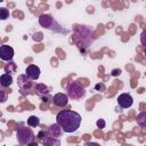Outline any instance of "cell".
<instances>
[{
  "label": "cell",
  "mask_w": 146,
  "mask_h": 146,
  "mask_svg": "<svg viewBox=\"0 0 146 146\" xmlns=\"http://www.w3.org/2000/svg\"><path fill=\"white\" fill-rule=\"evenodd\" d=\"M81 115L71 110H63L56 116V122L62 127L64 132H74L81 124Z\"/></svg>",
  "instance_id": "obj_1"
},
{
  "label": "cell",
  "mask_w": 146,
  "mask_h": 146,
  "mask_svg": "<svg viewBox=\"0 0 146 146\" xmlns=\"http://www.w3.org/2000/svg\"><path fill=\"white\" fill-rule=\"evenodd\" d=\"M16 138L21 145L27 146V145L34 143V132L31 128L19 124L16 129Z\"/></svg>",
  "instance_id": "obj_2"
},
{
  "label": "cell",
  "mask_w": 146,
  "mask_h": 146,
  "mask_svg": "<svg viewBox=\"0 0 146 146\" xmlns=\"http://www.w3.org/2000/svg\"><path fill=\"white\" fill-rule=\"evenodd\" d=\"M39 24L42 27H46V29H49V30H52V31L64 32L60 29V26L57 24V22L52 18V16H50L48 14H42V15L39 16Z\"/></svg>",
  "instance_id": "obj_3"
},
{
  "label": "cell",
  "mask_w": 146,
  "mask_h": 146,
  "mask_svg": "<svg viewBox=\"0 0 146 146\" xmlns=\"http://www.w3.org/2000/svg\"><path fill=\"white\" fill-rule=\"evenodd\" d=\"M67 96L72 99H81L86 96V89L78 82H71L67 88Z\"/></svg>",
  "instance_id": "obj_4"
},
{
  "label": "cell",
  "mask_w": 146,
  "mask_h": 146,
  "mask_svg": "<svg viewBox=\"0 0 146 146\" xmlns=\"http://www.w3.org/2000/svg\"><path fill=\"white\" fill-rule=\"evenodd\" d=\"M33 80H31L26 74H21L18 75V79H17V84H18V88H19V91L22 95H29L32 87H33Z\"/></svg>",
  "instance_id": "obj_5"
},
{
  "label": "cell",
  "mask_w": 146,
  "mask_h": 146,
  "mask_svg": "<svg viewBox=\"0 0 146 146\" xmlns=\"http://www.w3.org/2000/svg\"><path fill=\"white\" fill-rule=\"evenodd\" d=\"M14 57V49L8 44H2L0 47V58L6 62H11Z\"/></svg>",
  "instance_id": "obj_6"
},
{
  "label": "cell",
  "mask_w": 146,
  "mask_h": 146,
  "mask_svg": "<svg viewBox=\"0 0 146 146\" xmlns=\"http://www.w3.org/2000/svg\"><path fill=\"white\" fill-rule=\"evenodd\" d=\"M133 103V98L131 97L130 94H121L117 97V104L121 108H129Z\"/></svg>",
  "instance_id": "obj_7"
},
{
  "label": "cell",
  "mask_w": 146,
  "mask_h": 146,
  "mask_svg": "<svg viewBox=\"0 0 146 146\" xmlns=\"http://www.w3.org/2000/svg\"><path fill=\"white\" fill-rule=\"evenodd\" d=\"M52 102L56 106L58 107H64L67 105L68 103V96L66 94H63V92H58V94H55L54 97H52Z\"/></svg>",
  "instance_id": "obj_8"
},
{
  "label": "cell",
  "mask_w": 146,
  "mask_h": 146,
  "mask_svg": "<svg viewBox=\"0 0 146 146\" xmlns=\"http://www.w3.org/2000/svg\"><path fill=\"white\" fill-rule=\"evenodd\" d=\"M25 74L31 79V80H38L40 76V68L36 65H29L25 70Z\"/></svg>",
  "instance_id": "obj_9"
},
{
  "label": "cell",
  "mask_w": 146,
  "mask_h": 146,
  "mask_svg": "<svg viewBox=\"0 0 146 146\" xmlns=\"http://www.w3.org/2000/svg\"><path fill=\"white\" fill-rule=\"evenodd\" d=\"M48 132H49V136L51 137H55V138H59L63 133V129L62 127L56 122V123H52L49 128H48Z\"/></svg>",
  "instance_id": "obj_10"
},
{
  "label": "cell",
  "mask_w": 146,
  "mask_h": 146,
  "mask_svg": "<svg viewBox=\"0 0 146 146\" xmlns=\"http://www.w3.org/2000/svg\"><path fill=\"white\" fill-rule=\"evenodd\" d=\"M34 90H35V94H36L39 97H41V98L49 95V88H48L46 84H43V83H38V84L35 86Z\"/></svg>",
  "instance_id": "obj_11"
},
{
  "label": "cell",
  "mask_w": 146,
  "mask_h": 146,
  "mask_svg": "<svg viewBox=\"0 0 146 146\" xmlns=\"http://www.w3.org/2000/svg\"><path fill=\"white\" fill-rule=\"evenodd\" d=\"M42 144H43V146H60V140H59V138L48 136L42 140Z\"/></svg>",
  "instance_id": "obj_12"
},
{
  "label": "cell",
  "mask_w": 146,
  "mask_h": 146,
  "mask_svg": "<svg viewBox=\"0 0 146 146\" xmlns=\"http://www.w3.org/2000/svg\"><path fill=\"white\" fill-rule=\"evenodd\" d=\"M11 83H13V76L10 74L5 73V74H2L0 76V84H1V87H3V88L10 87Z\"/></svg>",
  "instance_id": "obj_13"
},
{
  "label": "cell",
  "mask_w": 146,
  "mask_h": 146,
  "mask_svg": "<svg viewBox=\"0 0 146 146\" xmlns=\"http://www.w3.org/2000/svg\"><path fill=\"white\" fill-rule=\"evenodd\" d=\"M27 125L31 127V128H36V127H39V125H40V120H39V117L35 116V115L30 116V117L27 119Z\"/></svg>",
  "instance_id": "obj_14"
},
{
  "label": "cell",
  "mask_w": 146,
  "mask_h": 146,
  "mask_svg": "<svg viewBox=\"0 0 146 146\" xmlns=\"http://www.w3.org/2000/svg\"><path fill=\"white\" fill-rule=\"evenodd\" d=\"M16 68H17V65L14 63V62H9L8 64H6V66H5V72L7 73V74H13V73H15L16 72Z\"/></svg>",
  "instance_id": "obj_15"
},
{
  "label": "cell",
  "mask_w": 146,
  "mask_h": 146,
  "mask_svg": "<svg viewBox=\"0 0 146 146\" xmlns=\"http://www.w3.org/2000/svg\"><path fill=\"white\" fill-rule=\"evenodd\" d=\"M137 124L141 125V127H146V112H140L138 115H137Z\"/></svg>",
  "instance_id": "obj_16"
},
{
  "label": "cell",
  "mask_w": 146,
  "mask_h": 146,
  "mask_svg": "<svg viewBox=\"0 0 146 146\" xmlns=\"http://www.w3.org/2000/svg\"><path fill=\"white\" fill-rule=\"evenodd\" d=\"M8 17H9V10H8L7 8H5V7L0 8V19L5 21V19H7Z\"/></svg>",
  "instance_id": "obj_17"
},
{
  "label": "cell",
  "mask_w": 146,
  "mask_h": 146,
  "mask_svg": "<svg viewBox=\"0 0 146 146\" xmlns=\"http://www.w3.org/2000/svg\"><path fill=\"white\" fill-rule=\"evenodd\" d=\"M49 136V132L48 131H46V130H41V131H39L38 132V135H36V137L39 138V139H41V140H43L46 137H48Z\"/></svg>",
  "instance_id": "obj_18"
},
{
  "label": "cell",
  "mask_w": 146,
  "mask_h": 146,
  "mask_svg": "<svg viewBox=\"0 0 146 146\" xmlns=\"http://www.w3.org/2000/svg\"><path fill=\"white\" fill-rule=\"evenodd\" d=\"M32 38H33L34 41H41L43 39V34H42V32H36V33L33 34Z\"/></svg>",
  "instance_id": "obj_19"
},
{
  "label": "cell",
  "mask_w": 146,
  "mask_h": 146,
  "mask_svg": "<svg viewBox=\"0 0 146 146\" xmlns=\"http://www.w3.org/2000/svg\"><path fill=\"white\" fill-rule=\"evenodd\" d=\"M140 42H141V44L146 48V30H144V31L141 32V34H140Z\"/></svg>",
  "instance_id": "obj_20"
},
{
  "label": "cell",
  "mask_w": 146,
  "mask_h": 146,
  "mask_svg": "<svg viewBox=\"0 0 146 146\" xmlns=\"http://www.w3.org/2000/svg\"><path fill=\"white\" fill-rule=\"evenodd\" d=\"M96 124H97V127L98 128H100V129H103V128H105V121L103 120V119H99V120H97V122H96Z\"/></svg>",
  "instance_id": "obj_21"
},
{
  "label": "cell",
  "mask_w": 146,
  "mask_h": 146,
  "mask_svg": "<svg viewBox=\"0 0 146 146\" xmlns=\"http://www.w3.org/2000/svg\"><path fill=\"white\" fill-rule=\"evenodd\" d=\"M111 74H112L113 76H117V75L121 74V70H120V68H114V70H112Z\"/></svg>",
  "instance_id": "obj_22"
},
{
  "label": "cell",
  "mask_w": 146,
  "mask_h": 146,
  "mask_svg": "<svg viewBox=\"0 0 146 146\" xmlns=\"http://www.w3.org/2000/svg\"><path fill=\"white\" fill-rule=\"evenodd\" d=\"M95 89H96V90H102V91H103V90H105V86H104L103 83H100V84H96V86H95Z\"/></svg>",
  "instance_id": "obj_23"
},
{
  "label": "cell",
  "mask_w": 146,
  "mask_h": 146,
  "mask_svg": "<svg viewBox=\"0 0 146 146\" xmlns=\"http://www.w3.org/2000/svg\"><path fill=\"white\" fill-rule=\"evenodd\" d=\"M83 146H100L99 144H97V143H92V141H87Z\"/></svg>",
  "instance_id": "obj_24"
},
{
  "label": "cell",
  "mask_w": 146,
  "mask_h": 146,
  "mask_svg": "<svg viewBox=\"0 0 146 146\" xmlns=\"http://www.w3.org/2000/svg\"><path fill=\"white\" fill-rule=\"evenodd\" d=\"M41 99H42V102H43V103H48V102H49V99H50V96L48 95V96H46V97H42Z\"/></svg>",
  "instance_id": "obj_25"
},
{
  "label": "cell",
  "mask_w": 146,
  "mask_h": 146,
  "mask_svg": "<svg viewBox=\"0 0 146 146\" xmlns=\"http://www.w3.org/2000/svg\"><path fill=\"white\" fill-rule=\"evenodd\" d=\"M27 146H39V145H38V143L34 141V143H32V144H30V145H27Z\"/></svg>",
  "instance_id": "obj_26"
},
{
  "label": "cell",
  "mask_w": 146,
  "mask_h": 146,
  "mask_svg": "<svg viewBox=\"0 0 146 146\" xmlns=\"http://www.w3.org/2000/svg\"><path fill=\"white\" fill-rule=\"evenodd\" d=\"M144 54H145V56H146V48H145V50H144Z\"/></svg>",
  "instance_id": "obj_27"
}]
</instances>
